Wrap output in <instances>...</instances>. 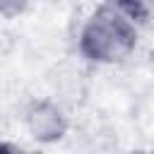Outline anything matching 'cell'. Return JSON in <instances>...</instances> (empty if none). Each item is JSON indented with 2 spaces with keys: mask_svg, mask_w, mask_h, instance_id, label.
<instances>
[{
  "mask_svg": "<svg viewBox=\"0 0 154 154\" xmlns=\"http://www.w3.org/2000/svg\"><path fill=\"white\" fill-rule=\"evenodd\" d=\"M24 2H26V0H0V10H5V12H14V10H19Z\"/></svg>",
  "mask_w": 154,
  "mask_h": 154,
  "instance_id": "2",
  "label": "cell"
},
{
  "mask_svg": "<svg viewBox=\"0 0 154 154\" xmlns=\"http://www.w3.org/2000/svg\"><path fill=\"white\" fill-rule=\"evenodd\" d=\"M130 41H132L130 26L111 12H101L99 17H94V22L89 24L87 36H84L87 51L103 60H113V58L123 55L128 51Z\"/></svg>",
  "mask_w": 154,
  "mask_h": 154,
  "instance_id": "1",
  "label": "cell"
}]
</instances>
